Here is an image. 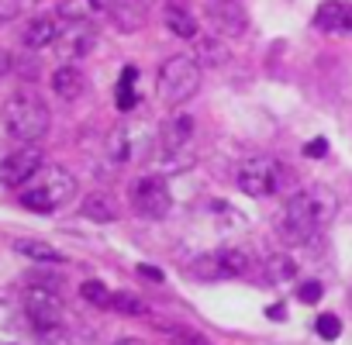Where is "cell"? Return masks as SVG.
<instances>
[{"label":"cell","mask_w":352,"mask_h":345,"mask_svg":"<svg viewBox=\"0 0 352 345\" xmlns=\"http://www.w3.org/2000/svg\"><path fill=\"white\" fill-rule=\"evenodd\" d=\"M8 11H14V8H8V4H0V18H11Z\"/></svg>","instance_id":"34"},{"label":"cell","mask_w":352,"mask_h":345,"mask_svg":"<svg viewBox=\"0 0 352 345\" xmlns=\"http://www.w3.org/2000/svg\"><path fill=\"white\" fill-rule=\"evenodd\" d=\"M235 180H239V190L249 197H273L287 180V166L273 155H252L239 166Z\"/></svg>","instance_id":"6"},{"label":"cell","mask_w":352,"mask_h":345,"mask_svg":"<svg viewBox=\"0 0 352 345\" xmlns=\"http://www.w3.org/2000/svg\"><path fill=\"white\" fill-rule=\"evenodd\" d=\"M190 138H194V118L176 114L169 121H162L159 138H155V166L162 172H180L187 166H194V152H190Z\"/></svg>","instance_id":"4"},{"label":"cell","mask_w":352,"mask_h":345,"mask_svg":"<svg viewBox=\"0 0 352 345\" xmlns=\"http://www.w3.org/2000/svg\"><path fill=\"white\" fill-rule=\"evenodd\" d=\"M211 21H214V28H221L228 35L245 32V11L235 4V0H211Z\"/></svg>","instance_id":"15"},{"label":"cell","mask_w":352,"mask_h":345,"mask_svg":"<svg viewBox=\"0 0 352 345\" xmlns=\"http://www.w3.org/2000/svg\"><path fill=\"white\" fill-rule=\"evenodd\" d=\"M94 45H97V28H94V25H69V28L59 35L56 52L69 63V59H83L87 52H94Z\"/></svg>","instance_id":"12"},{"label":"cell","mask_w":352,"mask_h":345,"mask_svg":"<svg viewBox=\"0 0 352 345\" xmlns=\"http://www.w3.org/2000/svg\"><path fill=\"white\" fill-rule=\"evenodd\" d=\"M118 345H142V342H138V338H121Z\"/></svg>","instance_id":"33"},{"label":"cell","mask_w":352,"mask_h":345,"mask_svg":"<svg viewBox=\"0 0 352 345\" xmlns=\"http://www.w3.org/2000/svg\"><path fill=\"white\" fill-rule=\"evenodd\" d=\"M135 135H131V128H114L111 135H107V155L114 159V162H128L131 155H135Z\"/></svg>","instance_id":"19"},{"label":"cell","mask_w":352,"mask_h":345,"mask_svg":"<svg viewBox=\"0 0 352 345\" xmlns=\"http://www.w3.org/2000/svg\"><path fill=\"white\" fill-rule=\"evenodd\" d=\"M0 118H4V131L21 145H35L38 138H45V131L52 124V114H49L45 100L28 93V90L11 93L4 111H0Z\"/></svg>","instance_id":"2"},{"label":"cell","mask_w":352,"mask_h":345,"mask_svg":"<svg viewBox=\"0 0 352 345\" xmlns=\"http://www.w3.org/2000/svg\"><path fill=\"white\" fill-rule=\"evenodd\" d=\"M114 0H59V18L69 25H90L100 14H111Z\"/></svg>","instance_id":"13"},{"label":"cell","mask_w":352,"mask_h":345,"mask_svg":"<svg viewBox=\"0 0 352 345\" xmlns=\"http://www.w3.org/2000/svg\"><path fill=\"white\" fill-rule=\"evenodd\" d=\"M314 328H318V335H321V338H328V342L342 335V321H338L335 314H318Z\"/></svg>","instance_id":"27"},{"label":"cell","mask_w":352,"mask_h":345,"mask_svg":"<svg viewBox=\"0 0 352 345\" xmlns=\"http://www.w3.org/2000/svg\"><path fill=\"white\" fill-rule=\"evenodd\" d=\"M0 345H25L21 342V328H18V318L8 304H0Z\"/></svg>","instance_id":"22"},{"label":"cell","mask_w":352,"mask_h":345,"mask_svg":"<svg viewBox=\"0 0 352 345\" xmlns=\"http://www.w3.org/2000/svg\"><path fill=\"white\" fill-rule=\"evenodd\" d=\"M338 214V194L328 187H304L297 194L287 197L283 214H280V235L290 245H304L311 242L324 225H331Z\"/></svg>","instance_id":"1"},{"label":"cell","mask_w":352,"mask_h":345,"mask_svg":"<svg viewBox=\"0 0 352 345\" xmlns=\"http://www.w3.org/2000/svg\"><path fill=\"white\" fill-rule=\"evenodd\" d=\"M80 293H83V300H90V304H97V307H111V290L104 287V283H97V280H87L83 287H80Z\"/></svg>","instance_id":"25"},{"label":"cell","mask_w":352,"mask_h":345,"mask_svg":"<svg viewBox=\"0 0 352 345\" xmlns=\"http://www.w3.org/2000/svg\"><path fill=\"white\" fill-rule=\"evenodd\" d=\"M184 338V345H208L204 338H197V335H180Z\"/></svg>","instance_id":"31"},{"label":"cell","mask_w":352,"mask_h":345,"mask_svg":"<svg viewBox=\"0 0 352 345\" xmlns=\"http://www.w3.org/2000/svg\"><path fill=\"white\" fill-rule=\"evenodd\" d=\"M11 66H14V59H11L8 52H0V80H4V76L11 73Z\"/></svg>","instance_id":"30"},{"label":"cell","mask_w":352,"mask_h":345,"mask_svg":"<svg viewBox=\"0 0 352 345\" xmlns=\"http://www.w3.org/2000/svg\"><path fill=\"white\" fill-rule=\"evenodd\" d=\"M59 35H63L59 18H52V14H38V18H32V21H28V28H25L21 42H25L28 49H49V45H56V42H59Z\"/></svg>","instance_id":"14"},{"label":"cell","mask_w":352,"mask_h":345,"mask_svg":"<svg viewBox=\"0 0 352 345\" xmlns=\"http://www.w3.org/2000/svg\"><path fill=\"white\" fill-rule=\"evenodd\" d=\"M328 152V142L324 138H311L307 145H304V155H311V159H321Z\"/></svg>","instance_id":"29"},{"label":"cell","mask_w":352,"mask_h":345,"mask_svg":"<svg viewBox=\"0 0 352 345\" xmlns=\"http://www.w3.org/2000/svg\"><path fill=\"white\" fill-rule=\"evenodd\" d=\"M159 97L169 104V107H180L187 104L197 90H201V63L197 56H169L162 66H159Z\"/></svg>","instance_id":"5"},{"label":"cell","mask_w":352,"mask_h":345,"mask_svg":"<svg viewBox=\"0 0 352 345\" xmlns=\"http://www.w3.org/2000/svg\"><path fill=\"white\" fill-rule=\"evenodd\" d=\"M249 266H252V256H249L245 249L225 245V249H218V252L201 256V259L194 263V276H201V280H228V276L249 273Z\"/></svg>","instance_id":"9"},{"label":"cell","mask_w":352,"mask_h":345,"mask_svg":"<svg viewBox=\"0 0 352 345\" xmlns=\"http://www.w3.org/2000/svg\"><path fill=\"white\" fill-rule=\"evenodd\" d=\"M162 21H166V28H169L176 38H197V18H194L187 8L169 4V8L162 11Z\"/></svg>","instance_id":"17"},{"label":"cell","mask_w":352,"mask_h":345,"mask_svg":"<svg viewBox=\"0 0 352 345\" xmlns=\"http://www.w3.org/2000/svg\"><path fill=\"white\" fill-rule=\"evenodd\" d=\"M197 63H228V49L218 38H197Z\"/></svg>","instance_id":"23"},{"label":"cell","mask_w":352,"mask_h":345,"mask_svg":"<svg viewBox=\"0 0 352 345\" xmlns=\"http://www.w3.org/2000/svg\"><path fill=\"white\" fill-rule=\"evenodd\" d=\"M128 197H131V208L142 218H152V221L166 218L169 208H173V194H169V183L162 177H142V180H135L131 190H128Z\"/></svg>","instance_id":"8"},{"label":"cell","mask_w":352,"mask_h":345,"mask_svg":"<svg viewBox=\"0 0 352 345\" xmlns=\"http://www.w3.org/2000/svg\"><path fill=\"white\" fill-rule=\"evenodd\" d=\"M142 276H148V280H162V273H159V269H148V266H142Z\"/></svg>","instance_id":"32"},{"label":"cell","mask_w":352,"mask_h":345,"mask_svg":"<svg viewBox=\"0 0 352 345\" xmlns=\"http://www.w3.org/2000/svg\"><path fill=\"white\" fill-rule=\"evenodd\" d=\"M52 90H56V97H63V100H76V97L87 90V80H83V73H80L76 66H59V69L52 73Z\"/></svg>","instance_id":"16"},{"label":"cell","mask_w":352,"mask_h":345,"mask_svg":"<svg viewBox=\"0 0 352 345\" xmlns=\"http://www.w3.org/2000/svg\"><path fill=\"white\" fill-rule=\"evenodd\" d=\"M111 307H114V311H121V314H145V311H148L138 297H131V293H124V290H114Z\"/></svg>","instance_id":"26"},{"label":"cell","mask_w":352,"mask_h":345,"mask_svg":"<svg viewBox=\"0 0 352 345\" xmlns=\"http://www.w3.org/2000/svg\"><path fill=\"white\" fill-rule=\"evenodd\" d=\"M38 172H42V148L21 145V148H14L11 155L0 159V187H8V190L28 187Z\"/></svg>","instance_id":"10"},{"label":"cell","mask_w":352,"mask_h":345,"mask_svg":"<svg viewBox=\"0 0 352 345\" xmlns=\"http://www.w3.org/2000/svg\"><path fill=\"white\" fill-rule=\"evenodd\" d=\"M76 194V180L73 172L63 169V166H42V172L21 187V208L25 211H35V214H52L59 208H66Z\"/></svg>","instance_id":"3"},{"label":"cell","mask_w":352,"mask_h":345,"mask_svg":"<svg viewBox=\"0 0 352 345\" xmlns=\"http://www.w3.org/2000/svg\"><path fill=\"white\" fill-rule=\"evenodd\" d=\"M138 69L135 66H124V73H121V83H118V107L121 111H131L135 104H138Z\"/></svg>","instance_id":"20"},{"label":"cell","mask_w":352,"mask_h":345,"mask_svg":"<svg viewBox=\"0 0 352 345\" xmlns=\"http://www.w3.org/2000/svg\"><path fill=\"white\" fill-rule=\"evenodd\" d=\"M297 300H300V304H318V300H321V283H318V280H304V283L297 287Z\"/></svg>","instance_id":"28"},{"label":"cell","mask_w":352,"mask_h":345,"mask_svg":"<svg viewBox=\"0 0 352 345\" xmlns=\"http://www.w3.org/2000/svg\"><path fill=\"white\" fill-rule=\"evenodd\" d=\"M83 218H94V221H114L118 214L111 211V201H107V197H87V201H83Z\"/></svg>","instance_id":"24"},{"label":"cell","mask_w":352,"mask_h":345,"mask_svg":"<svg viewBox=\"0 0 352 345\" xmlns=\"http://www.w3.org/2000/svg\"><path fill=\"white\" fill-rule=\"evenodd\" d=\"M21 307H25L28 324L38 328V331H56V328L63 324V314H66L63 297H59L56 290H49V287H38V283H35V287H25Z\"/></svg>","instance_id":"7"},{"label":"cell","mask_w":352,"mask_h":345,"mask_svg":"<svg viewBox=\"0 0 352 345\" xmlns=\"http://www.w3.org/2000/svg\"><path fill=\"white\" fill-rule=\"evenodd\" d=\"M314 28L324 35L352 38V0H324L314 11Z\"/></svg>","instance_id":"11"},{"label":"cell","mask_w":352,"mask_h":345,"mask_svg":"<svg viewBox=\"0 0 352 345\" xmlns=\"http://www.w3.org/2000/svg\"><path fill=\"white\" fill-rule=\"evenodd\" d=\"M266 280L270 283H290V280H297V263L290 256H270L266 259Z\"/></svg>","instance_id":"21"},{"label":"cell","mask_w":352,"mask_h":345,"mask_svg":"<svg viewBox=\"0 0 352 345\" xmlns=\"http://www.w3.org/2000/svg\"><path fill=\"white\" fill-rule=\"evenodd\" d=\"M49 345H63V342H49Z\"/></svg>","instance_id":"35"},{"label":"cell","mask_w":352,"mask_h":345,"mask_svg":"<svg viewBox=\"0 0 352 345\" xmlns=\"http://www.w3.org/2000/svg\"><path fill=\"white\" fill-rule=\"evenodd\" d=\"M14 252L32 259V263H66L59 249H52L49 242H35V238H18L14 242Z\"/></svg>","instance_id":"18"}]
</instances>
